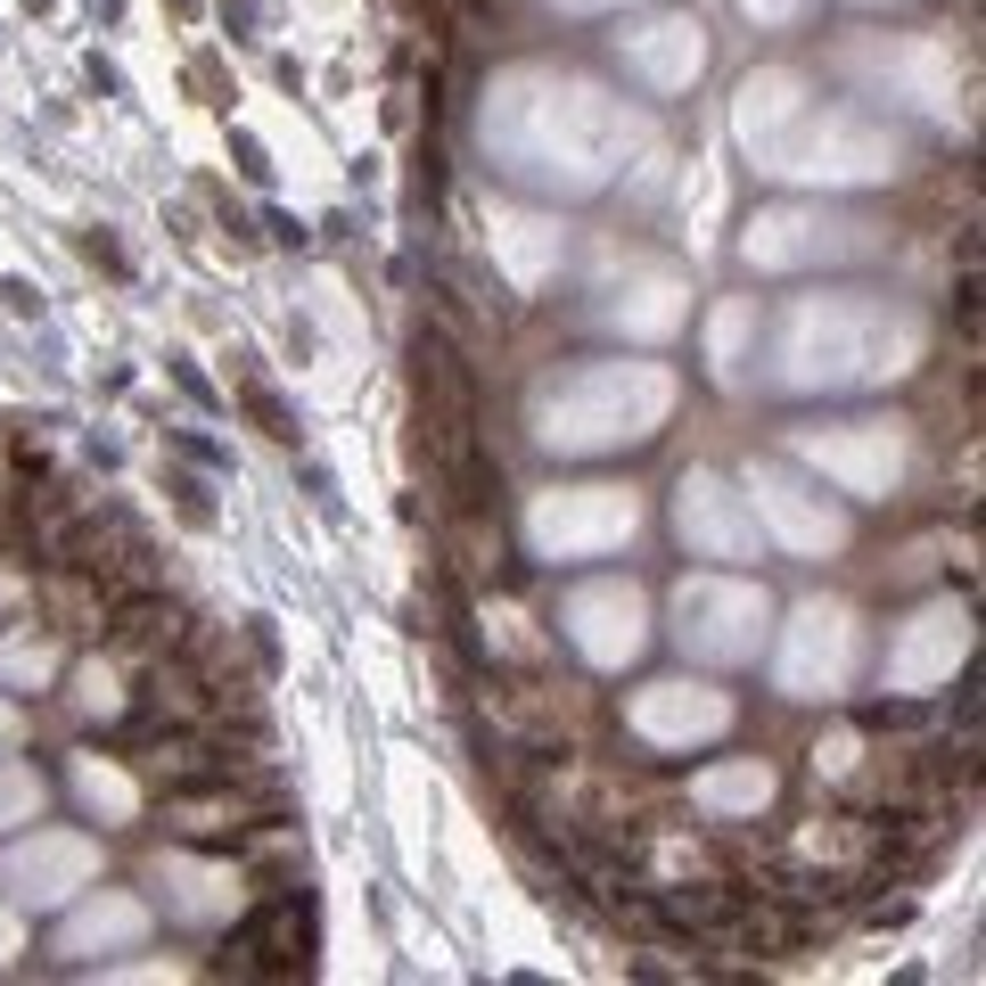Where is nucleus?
I'll return each instance as SVG.
<instances>
[{"mask_svg": "<svg viewBox=\"0 0 986 986\" xmlns=\"http://www.w3.org/2000/svg\"><path fill=\"white\" fill-rule=\"evenodd\" d=\"M247 411L263 419V436H280V445H297V419L280 411V395H271V387H256V379H247Z\"/></svg>", "mask_w": 986, "mask_h": 986, "instance_id": "f257e3e1", "label": "nucleus"}]
</instances>
